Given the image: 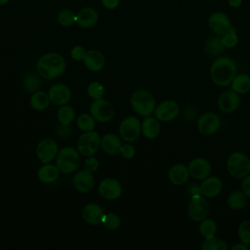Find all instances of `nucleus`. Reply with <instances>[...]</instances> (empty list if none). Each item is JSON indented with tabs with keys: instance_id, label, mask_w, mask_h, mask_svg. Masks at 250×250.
I'll use <instances>...</instances> for the list:
<instances>
[{
	"instance_id": "obj_1",
	"label": "nucleus",
	"mask_w": 250,
	"mask_h": 250,
	"mask_svg": "<svg viewBox=\"0 0 250 250\" xmlns=\"http://www.w3.org/2000/svg\"><path fill=\"white\" fill-rule=\"evenodd\" d=\"M237 66L234 61L229 57H218L211 64L210 76L212 81L220 86L226 87L230 85L236 75Z\"/></svg>"
},
{
	"instance_id": "obj_2",
	"label": "nucleus",
	"mask_w": 250,
	"mask_h": 250,
	"mask_svg": "<svg viewBox=\"0 0 250 250\" xmlns=\"http://www.w3.org/2000/svg\"><path fill=\"white\" fill-rule=\"evenodd\" d=\"M66 67L64 58L58 53H47L41 56L36 63V68L41 77L54 79L63 73Z\"/></svg>"
},
{
	"instance_id": "obj_3",
	"label": "nucleus",
	"mask_w": 250,
	"mask_h": 250,
	"mask_svg": "<svg viewBox=\"0 0 250 250\" xmlns=\"http://www.w3.org/2000/svg\"><path fill=\"white\" fill-rule=\"evenodd\" d=\"M131 105L139 115L146 117L154 112L156 101L150 92L146 90H138L134 92L131 97Z\"/></svg>"
},
{
	"instance_id": "obj_4",
	"label": "nucleus",
	"mask_w": 250,
	"mask_h": 250,
	"mask_svg": "<svg viewBox=\"0 0 250 250\" xmlns=\"http://www.w3.org/2000/svg\"><path fill=\"white\" fill-rule=\"evenodd\" d=\"M227 170L233 178L242 179L250 174V158L243 152L234 151L227 159Z\"/></svg>"
},
{
	"instance_id": "obj_5",
	"label": "nucleus",
	"mask_w": 250,
	"mask_h": 250,
	"mask_svg": "<svg viewBox=\"0 0 250 250\" xmlns=\"http://www.w3.org/2000/svg\"><path fill=\"white\" fill-rule=\"evenodd\" d=\"M78 150L71 146H64L61 148L57 155L56 165L61 172L69 174L74 172L80 163V156Z\"/></svg>"
},
{
	"instance_id": "obj_6",
	"label": "nucleus",
	"mask_w": 250,
	"mask_h": 250,
	"mask_svg": "<svg viewBox=\"0 0 250 250\" xmlns=\"http://www.w3.org/2000/svg\"><path fill=\"white\" fill-rule=\"evenodd\" d=\"M210 211V204L206 197L201 194L191 195L188 203L187 212L190 220L193 222H200L207 218Z\"/></svg>"
},
{
	"instance_id": "obj_7",
	"label": "nucleus",
	"mask_w": 250,
	"mask_h": 250,
	"mask_svg": "<svg viewBox=\"0 0 250 250\" xmlns=\"http://www.w3.org/2000/svg\"><path fill=\"white\" fill-rule=\"evenodd\" d=\"M101 146V138L95 131L83 133L77 140V150L82 156L94 155Z\"/></svg>"
},
{
	"instance_id": "obj_8",
	"label": "nucleus",
	"mask_w": 250,
	"mask_h": 250,
	"mask_svg": "<svg viewBox=\"0 0 250 250\" xmlns=\"http://www.w3.org/2000/svg\"><path fill=\"white\" fill-rule=\"evenodd\" d=\"M142 133V123L135 116L124 118L119 125V134L123 141L133 143L138 140Z\"/></svg>"
},
{
	"instance_id": "obj_9",
	"label": "nucleus",
	"mask_w": 250,
	"mask_h": 250,
	"mask_svg": "<svg viewBox=\"0 0 250 250\" xmlns=\"http://www.w3.org/2000/svg\"><path fill=\"white\" fill-rule=\"evenodd\" d=\"M207 24L209 29L214 34L220 36H222L233 27L229 15H227L223 11H215L211 13L208 18Z\"/></svg>"
},
{
	"instance_id": "obj_10",
	"label": "nucleus",
	"mask_w": 250,
	"mask_h": 250,
	"mask_svg": "<svg viewBox=\"0 0 250 250\" xmlns=\"http://www.w3.org/2000/svg\"><path fill=\"white\" fill-rule=\"evenodd\" d=\"M196 127L203 136H213L221 127V119L215 112H205L198 117Z\"/></svg>"
},
{
	"instance_id": "obj_11",
	"label": "nucleus",
	"mask_w": 250,
	"mask_h": 250,
	"mask_svg": "<svg viewBox=\"0 0 250 250\" xmlns=\"http://www.w3.org/2000/svg\"><path fill=\"white\" fill-rule=\"evenodd\" d=\"M90 112L95 120L102 123L111 120L114 116L112 104L104 99L94 100L90 105Z\"/></svg>"
},
{
	"instance_id": "obj_12",
	"label": "nucleus",
	"mask_w": 250,
	"mask_h": 250,
	"mask_svg": "<svg viewBox=\"0 0 250 250\" xmlns=\"http://www.w3.org/2000/svg\"><path fill=\"white\" fill-rule=\"evenodd\" d=\"M154 116L162 122H169L175 120L180 113V106L177 102L173 100H166L156 105L154 109Z\"/></svg>"
},
{
	"instance_id": "obj_13",
	"label": "nucleus",
	"mask_w": 250,
	"mask_h": 250,
	"mask_svg": "<svg viewBox=\"0 0 250 250\" xmlns=\"http://www.w3.org/2000/svg\"><path fill=\"white\" fill-rule=\"evenodd\" d=\"M100 195L107 200H114L121 196L122 186L113 178H105L102 180L98 188Z\"/></svg>"
},
{
	"instance_id": "obj_14",
	"label": "nucleus",
	"mask_w": 250,
	"mask_h": 250,
	"mask_svg": "<svg viewBox=\"0 0 250 250\" xmlns=\"http://www.w3.org/2000/svg\"><path fill=\"white\" fill-rule=\"evenodd\" d=\"M217 105L224 113H231L235 111L240 105L239 94L233 90H227L223 92L218 98Z\"/></svg>"
},
{
	"instance_id": "obj_15",
	"label": "nucleus",
	"mask_w": 250,
	"mask_h": 250,
	"mask_svg": "<svg viewBox=\"0 0 250 250\" xmlns=\"http://www.w3.org/2000/svg\"><path fill=\"white\" fill-rule=\"evenodd\" d=\"M58 152V144L51 139L40 141L36 146V156L43 164L51 162L54 158L57 157Z\"/></svg>"
},
{
	"instance_id": "obj_16",
	"label": "nucleus",
	"mask_w": 250,
	"mask_h": 250,
	"mask_svg": "<svg viewBox=\"0 0 250 250\" xmlns=\"http://www.w3.org/2000/svg\"><path fill=\"white\" fill-rule=\"evenodd\" d=\"M188 168L190 177H192L195 180H204L205 178L211 175L212 171V166L210 162L203 157L192 158L188 162Z\"/></svg>"
},
{
	"instance_id": "obj_17",
	"label": "nucleus",
	"mask_w": 250,
	"mask_h": 250,
	"mask_svg": "<svg viewBox=\"0 0 250 250\" xmlns=\"http://www.w3.org/2000/svg\"><path fill=\"white\" fill-rule=\"evenodd\" d=\"M199 188L201 195L206 198H214L221 193L223 189V182L219 177L210 175L202 180Z\"/></svg>"
},
{
	"instance_id": "obj_18",
	"label": "nucleus",
	"mask_w": 250,
	"mask_h": 250,
	"mask_svg": "<svg viewBox=\"0 0 250 250\" xmlns=\"http://www.w3.org/2000/svg\"><path fill=\"white\" fill-rule=\"evenodd\" d=\"M73 186L81 193L91 191L95 186V179L92 172L85 168L76 172L73 177Z\"/></svg>"
},
{
	"instance_id": "obj_19",
	"label": "nucleus",
	"mask_w": 250,
	"mask_h": 250,
	"mask_svg": "<svg viewBox=\"0 0 250 250\" xmlns=\"http://www.w3.org/2000/svg\"><path fill=\"white\" fill-rule=\"evenodd\" d=\"M49 98L51 103L56 105H63L66 104L71 98V93L69 88L64 84H54L49 89Z\"/></svg>"
},
{
	"instance_id": "obj_20",
	"label": "nucleus",
	"mask_w": 250,
	"mask_h": 250,
	"mask_svg": "<svg viewBox=\"0 0 250 250\" xmlns=\"http://www.w3.org/2000/svg\"><path fill=\"white\" fill-rule=\"evenodd\" d=\"M189 171L186 164L175 163L168 171V179L171 184L175 186H182L188 183L189 179Z\"/></svg>"
},
{
	"instance_id": "obj_21",
	"label": "nucleus",
	"mask_w": 250,
	"mask_h": 250,
	"mask_svg": "<svg viewBox=\"0 0 250 250\" xmlns=\"http://www.w3.org/2000/svg\"><path fill=\"white\" fill-rule=\"evenodd\" d=\"M104 217V209L97 203H87L82 209V218L90 225H100Z\"/></svg>"
},
{
	"instance_id": "obj_22",
	"label": "nucleus",
	"mask_w": 250,
	"mask_h": 250,
	"mask_svg": "<svg viewBox=\"0 0 250 250\" xmlns=\"http://www.w3.org/2000/svg\"><path fill=\"white\" fill-rule=\"evenodd\" d=\"M99 20L98 12L91 7H85L78 11L76 14L75 22L82 28L93 27Z\"/></svg>"
},
{
	"instance_id": "obj_23",
	"label": "nucleus",
	"mask_w": 250,
	"mask_h": 250,
	"mask_svg": "<svg viewBox=\"0 0 250 250\" xmlns=\"http://www.w3.org/2000/svg\"><path fill=\"white\" fill-rule=\"evenodd\" d=\"M83 62L87 69L90 71H100L105 64L104 56L97 50H90L86 52Z\"/></svg>"
},
{
	"instance_id": "obj_24",
	"label": "nucleus",
	"mask_w": 250,
	"mask_h": 250,
	"mask_svg": "<svg viewBox=\"0 0 250 250\" xmlns=\"http://www.w3.org/2000/svg\"><path fill=\"white\" fill-rule=\"evenodd\" d=\"M120 139L114 134H106L101 139V146L103 150L108 155H116L120 151L121 147Z\"/></svg>"
},
{
	"instance_id": "obj_25",
	"label": "nucleus",
	"mask_w": 250,
	"mask_h": 250,
	"mask_svg": "<svg viewBox=\"0 0 250 250\" xmlns=\"http://www.w3.org/2000/svg\"><path fill=\"white\" fill-rule=\"evenodd\" d=\"M60 175V169L57 165L46 163L42 165L37 171V177L40 182L44 184L54 183Z\"/></svg>"
},
{
	"instance_id": "obj_26",
	"label": "nucleus",
	"mask_w": 250,
	"mask_h": 250,
	"mask_svg": "<svg viewBox=\"0 0 250 250\" xmlns=\"http://www.w3.org/2000/svg\"><path fill=\"white\" fill-rule=\"evenodd\" d=\"M160 133V123L155 117L146 116L142 122V134L147 139H154Z\"/></svg>"
},
{
	"instance_id": "obj_27",
	"label": "nucleus",
	"mask_w": 250,
	"mask_h": 250,
	"mask_svg": "<svg viewBox=\"0 0 250 250\" xmlns=\"http://www.w3.org/2000/svg\"><path fill=\"white\" fill-rule=\"evenodd\" d=\"M248 199L249 197L241 189L233 190L229 194L227 198V204L231 210H241L246 207Z\"/></svg>"
},
{
	"instance_id": "obj_28",
	"label": "nucleus",
	"mask_w": 250,
	"mask_h": 250,
	"mask_svg": "<svg viewBox=\"0 0 250 250\" xmlns=\"http://www.w3.org/2000/svg\"><path fill=\"white\" fill-rule=\"evenodd\" d=\"M225 49L226 48L223 45L220 35L215 34L214 36L209 37L204 43V50L210 56L219 57V55H221Z\"/></svg>"
},
{
	"instance_id": "obj_29",
	"label": "nucleus",
	"mask_w": 250,
	"mask_h": 250,
	"mask_svg": "<svg viewBox=\"0 0 250 250\" xmlns=\"http://www.w3.org/2000/svg\"><path fill=\"white\" fill-rule=\"evenodd\" d=\"M231 90L237 94H246L250 91V75L246 73L236 74L230 83Z\"/></svg>"
},
{
	"instance_id": "obj_30",
	"label": "nucleus",
	"mask_w": 250,
	"mask_h": 250,
	"mask_svg": "<svg viewBox=\"0 0 250 250\" xmlns=\"http://www.w3.org/2000/svg\"><path fill=\"white\" fill-rule=\"evenodd\" d=\"M50 103H51V101H50L49 95L43 91H36V92L32 93L31 97H30L31 107L38 111L46 109L49 106Z\"/></svg>"
},
{
	"instance_id": "obj_31",
	"label": "nucleus",
	"mask_w": 250,
	"mask_h": 250,
	"mask_svg": "<svg viewBox=\"0 0 250 250\" xmlns=\"http://www.w3.org/2000/svg\"><path fill=\"white\" fill-rule=\"evenodd\" d=\"M217 224L216 222L211 218H205L202 221L199 222L198 230L201 236L205 238H210L216 235L217 232Z\"/></svg>"
},
{
	"instance_id": "obj_32",
	"label": "nucleus",
	"mask_w": 250,
	"mask_h": 250,
	"mask_svg": "<svg viewBox=\"0 0 250 250\" xmlns=\"http://www.w3.org/2000/svg\"><path fill=\"white\" fill-rule=\"evenodd\" d=\"M74 116H75V111L73 107L67 104L61 105V107L57 112V117L59 122L63 125H69L73 121Z\"/></svg>"
},
{
	"instance_id": "obj_33",
	"label": "nucleus",
	"mask_w": 250,
	"mask_h": 250,
	"mask_svg": "<svg viewBox=\"0 0 250 250\" xmlns=\"http://www.w3.org/2000/svg\"><path fill=\"white\" fill-rule=\"evenodd\" d=\"M200 247L203 250H227L229 248L227 242L216 235L210 238H205Z\"/></svg>"
},
{
	"instance_id": "obj_34",
	"label": "nucleus",
	"mask_w": 250,
	"mask_h": 250,
	"mask_svg": "<svg viewBox=\"0 0 250 250\" xmlns=\"http://www.w3.org/2000/svg\"><path fill=\"white\" fill-rule=\"evenodd\" d=\"M22 85L26 92L34 93L38 91L41 86V79L34 73H27L22 79Z\"/></svg>"
},
{
	"instance_id": "obj_35",
	"label": "nucleus",
	"mask_w": 250,
	"mask_h": 250,
	"mask_svg": "<svg viewBox=\"0 0 250 250\" xmlns=\"http://www.w3.org/2000/svg\"><path fill=\"white\" fill-rule=\"evenodd\" d=\"M58 22L63 27L71 26L76 21V15L70 9H62L57 16Z\"/></svg>"
},
{
	"instance_id": "obj_36",
	"label": "nucleus",
	"mask_w": 250,
	"mask_h": 250,
	"mask_svg": "<svg viewBox=\"0 0 250 250\" xmlns=\"http://www.w3.org/2000/svg\"><path fill=\"white\" fill-rule=\"evenodd\" d=\"M76 124L78 126V128L81 131L84 132H88V131H93L96 127V123H95V118L88 114V113H82L77 117L76 120Z\"/></svg>"
},
{
	"instance_id": "obj_37",
	"label": "nucleus",
	"mask_w": 250,
	"mask_h": 250,
	"mask_svg": "<svg viewBox=\"0 0 250 250\" xmlns=\"http://www.w3.org/2000/svg\"><path fill=\"white\" fill-rule=\"evenodd\" d=\"M237 234L240 242L250 245V219L243 220L238 225Z\"/></svg>"
},
{
	"instance_id": "obj_38",
	"label": "nucleus",
	"mask_w": 250,
	"mask_h": 250,
	"mask_svg": "<svg viewBox=\"0 0 250 250\" xmlns=\"http://www.w3.org/2000/svg\"><path fill=\"white\" fill-rule=\"evenodd\" d=\"M223 45L227 49H231L234 48L238 44V35L236 32V29L232 27L230 30L226 32L221 36Z\"/></svg>"
},
{
	"instance_id": "obj_39",
	"label": "nucleus",
	"mask_w": 250,
	"mask_h": 250,
	"mask_svg": "<svg viewBox=\"0 0 250 250\" xmlns=\"http://www.w3.org/2000/svg\"><path fill=\"white\" fill-rule=\"evenodd\" d=\"M103 224L107 229L114 230V229H117L120 227L121 219L117 214L107 213V214H104Z\"/></svg>"
},
{
	"instance_id": "obj_40",
	"label": "nucleus",
	"mask_w": 250,
	"mask_h": 250,
	"mask_svg": "<svg viewBox=\"0 0 250 250\" xmlns=\"http://www.w3.org/2000/svg\"><path fill=\"white\" fill-rule=\"evenodd\" d=\"M87 93H88V96L93 100H100V99H103L104 97V88L99 82H92L88 85Z\"/></svg>"
},
{
	"instance_id": "obj_41",
	"label": "nucleus",
	"mask_w": 250,
	"mask_h": 250,
	"mask_svg": "<svg viewBox=\"0 0 250 250\" xmlns=\"http://www.w3.org/2000/svg\"><path fill=\"white\" fill-rule=\"evenodd\" d=\"M70 55H71V58L77 62H80V61H83L85 55H86V50L80 46V45H77V46H74L72 49H71V52H70Z\"/></svg>"
},
{
	"instance_id": "obj_42",
	"label": "nucleus",
	"mask_w": 250,
	"mask_h": 250,
	"mask_svg": "<svg viewBox=\"0 0 250 250\" xmlns=\"http://www.w3.org/2000/svg\"><path fill=\"white\" fill-rule=\"evenodd\" d=\"M135 152H136L135 147L130 144L122 145L120 147V151H119V153H121L122 157H124L125 159L133 158L135 155Z\"/></svg>"
},
{
	"instance_id": "obj_43",
	"label": "nucleus",
	"mask_w": 250,
	"mask_h": 250,
	"mask_svg": "<svg viewBox=\"0 0 250 250\" xmlns=\"http://www.w3.org/2000/svg\"><path fill=\"white\" fill-rule=\"evenodd\" d=\"M84 167L85 169L91 171V172H95L98 167H99V161L96 157L94 156H89L86 161H85V164H84Z\"/></svg>"
},
{
	"instance_id": "obj_44",
	"label": "nucleus",
	"mask_w": 250,
	"mask_h": 250,
	"mask_svg": "<svg viewBox=\"0 0 250 250\" xmlns=\"http://www.w3.org/2000/svg\"><path fill=\"white\" fill-rule=\"evenodd\" d=\"M57 135L62 138V139H65L69 136L70 134V127L69 125H63V124H61L58 128H57Z\"/></svg>"
},
{
	"instance_id": "obj_45",
	"label": "nucleus",
	"mask_w": 250,
	"mask_h": 250,
	"mask_svg": "<svg viewBox=\"0 0 250 250\" xmlns=\"http://www.w3.org/2000/svg\"><path fill=\"white\" fill-rule=\"evenodd\" d=\"M241 180V190L250 198V174Z\"/></svg>"
},
{
	"instance_id": "obj_46",
	"label": "nucleus",
	"mask_w": 250,
	"mask_h": 250,
	"mask_svg": "<svg viewBox=\"0 0 250 250\" xmlns=\"http://www.w3.org/2000/svg\"><path fill=\"white\" fill-rule=\"evenodd\" d=\"M101 1L103 6L108 10H113L117 8L119 5V0H101Z\"/></svg>"
},
{
	"instance_id": "obj_47",
	"label": "nucleus",
	"mask_w": 250,
	"mask_h": 250,
	"mask_svg": "<svg viewBox=\"0 0 250 250\" xmlns=\"http://www.w3.org/2000/svg\"><path fill=\"white\" fill-rule=\"evenodd\" d=\"M227 2H228V5L230 8L236 9V8H239L242 5L243 0H227Z\"/></svg>"
},
{
	"instance_id": "obj_48",
	"label": "nucleus",
	"mask_w": 250,
	"mask_h": 250,
	"mask_svg": "<svg viewBox=\"0 0 250 250\" xmlns=\"http://www.w3.org/2000/svg\"><path fill=\"white\" fill-rule=\"evenodd\" d=\"M247 249H248V245H246L242 242L236 243L230 247V250H247Z\"/></svg>"
},
{
	"instance_id": "obj_49",
	"label": "nucleus",
	"mask_w": 250,
	"mask_h": 250,
	"mask_svg": "<svg viewBox=\"0 0 250 250\" xmlns=\"http://www.w3.org/2000/svg\"><path fill=\"white\" fill-rule=\"evenodd\" d=\"M10 0H0V5H5L9 2Z\"/></svg>"
}]
</instances>
